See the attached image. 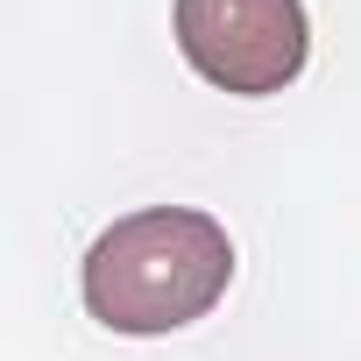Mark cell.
I'll list each match as a JSON object with an SVG mask.
<instances>
[{"mask_svg":"<svg viewBox=\"0 0 361 361\" xmlns=\"http://www.w3.org/2000/svg\"><path fill=\"white\" fill-rule=\"evenodd\" d=\"M85 312L106 333L163 340L206 319L234 283V241L199 206H142L85 248Z\"/></svg>","mask_w":361,"mask_h":361,"instance_id":"6da1fadb","label":"cell"},{"mask_svg":"<svg viewBox=\"0 0 361 361\" xmlns=\"http://www.w3.org/2000/svg\"><path fill=\"white\" fill-rule=\"evenodd\" d=\"M170 22L185 64L234 99H269L298 85L312 57L305 0H177Z\"/></svg>","mask_w":361,"mask_h":361,"instance_id":"7a4b0ae2","label":"cell"}]
</instances>
